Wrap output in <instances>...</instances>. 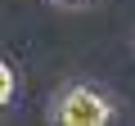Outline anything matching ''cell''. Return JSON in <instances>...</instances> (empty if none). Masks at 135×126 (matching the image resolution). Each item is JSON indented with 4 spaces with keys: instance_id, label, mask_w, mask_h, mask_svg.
Listing matches in <instances>:
<instances>
[{
    "instance_id": "obj_1",
    "label": "cell",
    "mask_w": 135,
    "mask_h": 126,
    "mask_svg": "<svg viewBox=\"0 0 135 126\" xmlns=\"http://www.w3.org/2000/svg\"><path fill=\"white\" fill-rule=\"evenodd\" d=\"M50 117L59 126H108L113 122V99L104 90H95V86H68L54 99Z\"/></svg>"
},
{
    "instance_id": "obj_2",
    "label": "cell",
    "mask_w": 135,
    "mask_h": 126,
    "mask_svg": "<svg viewBox=\"0 0 135 126\" xmlns=\"http://www.w3.org/2000/svg\"><path fill=\"white\" fill-rule=\"evenodd\" d=\"M0 99H14V63H5V86H0Z\"/></svg>"
},
{
    "instance_id": "obj_3",
    "label": "cell",
    "mask_w": 135,
    "mask_h": 126,
    "mask_svg": "<svg viewBox=\"0 0 135 126\" xmlns=\"http://www.w3.org/2000/svg\"><path fill=\"white\" fill-rule=\"evenodd\" d=\"M54 5H90V0H54Z\"/></svg>"
}]
</instances>
